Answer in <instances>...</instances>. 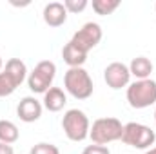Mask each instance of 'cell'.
Wrapping results in <instances>:
<instances>
[{
	"label": "cell",
	"mask_w": 156,
	"mask_h": 154,
	"mask_svg": "<svg viewBox=\"0 0 156 154\" xmlns=\"http://www.w3.org/2000/svg\"><path fill=\"white\" fill-rule=\"evenodd\" d=\"M62 129L71 142H83L89 136V118L80 109H69L62 118Z\"/></svg>",
	"instance_id": "obj_5"
},
{
	"label": "cell",
	"mask_w": 156,
	"mask_h": 154,
	"mask_svg": "<svg viewBox=\"0 0 156 154\" xmlns=\"http://www.w3.org/2000/svg\"><path fill=\"white\" fill-rule=\"evenodd\" d=\"M0 154H15V151H13V147H11V145H7V143H2V142H0Z\"/></svg>",
	"instance_id": "obj_21"
},
{
	"label": "cell",
	"mask_w": 156,
	"mask_h": 154,
	"mask_svg": "<svg viewBox=\"0 0 156 154\" xmlns=\"http://www.w3.org/2000/svg\"><path fill=\"white\" fill-rule=\"evenodd\" d=\"M82 154H111V151L105 145H87Z\"/></svg>",
	"instance_id": "obj_20"
},
{
	"label": "cell",
	"mask_w": 156,
	"mask_h": 154,
	"mask_svg": "<svg viewBox=\"0 0 156 154\" xmlns=\"http://www.w3.org/2000/svg\"><path fill=\"white\" fill-rule=\"evenodd\" d=\"M104 80L111 89H122L127 87L131 82V71L125 64L122 62H113L105 67L104 71Z\"/></svg>",
	"instance_id": "obj_8"
},
{
	"label": "cell",
	"mask_w": 156,
	"mask_h": 154,
	"mask_svg": "<svg viewBox=\"0 0 156 154\" xmlns=\"http://www.w3.org/2000/svg\"><path fill=\"white\" fill-rule=\"evenodd\" d=\"M123 125L118 118H98L89 129V138L94 145H107L111 142L122 140Z\"/></svg>",
	"instance_id": "obj_1"
},
{
	"label": "cell",
	"mask_w": 156,
	"mask_h": 154,
	"mask_svg": "<svg viewBox=\"0 0 156 154\" xmlns=\"http://www.w3.org/2000/svg\"><path fill=\"white\" fill-rule=\"evenodd\" d=\"M154 120H156V111H154Z\"/></svg>",
	"instance_id": "obj_24"
},
{
	"label": "cell",
	"mask_w": 156,
	"mask_h": 154,
	"mask_svg": "<svg viewBox=\"0 0 156 154\" xmlns=\"http://www.w3.org/2000/svg\"><path fill=\"white\" fill-rule=\"evenodd\" d=\"M29 154H60V151H58V147H56V145L42 142V143L33 145V147H31V151H29Z\"/></svg>",
	"instance_id": "obj_18"
},
{
	"label": "cell",
	"mask_w": 156,
	"mask_h": 154,
	"mask_svg": "<svg viewBox=\"0 0 156 154\" xmlns=\"http://www.w3.org/2000/svg\"><path fill=\"white\" fill-rule=\"evenodd\" d=\"M16 87H18V85L13 82V78L9 76L5 71H4V73H0V98L13 94V93L16 91Z\"/></svg>",
	"instance_id": "obj_17"
},
{
	"label": "cell",
	"mask_w": 156,
	"mask_h": 154,
	"mask_svg": "<svg viewBox=\"0 0 156 154\" xmlns=\"http://www.w3.org/2000/svg\"><path fill=\"white\" fill-rule=\"evenodd\" d=\"M62 58L69 67H82L87 60V53L80 51L78 47H75L71 42H67L62 49Z\"/></svg>",
	"instance_id": "obj_12"
},
{
	"label": "cell",
	"mask_w": 156,
	"mask_h": 154,
	"mask_svg": "<svg viewBox=\"0 0 156 154\" xmlns=\"http://www.w3.org/2000/svg\"><path fill=\"white\" fill-rule=\"evenodd\" d=\"M156 134L154 131L144 123H136V121H129L123 125V134H122V142L125 145H131L134 149H151V145H154Z\"/></svg>",
	"instance_id": "obj_6"
},
{
	"label": "cell",
	"mask_w": 156,
	"mask_h": 154,
	"mask_svg": "<svg viewBox=\"0 0 156 154\" xmlns=\"http://www.w3.org/2000/svg\"><path fill=\"white\" fill-rule=\"evenodd\" d=\"M154 7H156V5H154Z\"/></svg>",
	"instance_id": "obj_25"
},
{
	"label": "cell",
	"mask_w": 156,
	"mask_h": 154,
	"mask_svg": "<svg viewBox=\"0 0 156 154\" xmlns=\"http://www.w3.org/2000/svg\"><path fill=\"white\" fill-rule=\"evenodd\" d=\"M89 5L87 0H64V7L67 13H82Z\"/></svg>",
	"instance_id": "obj_19"
},
{
	"label": "cell",
	"mask_w": 156,
	"mask_h": 154,
	"mask_svg": "<svg viewBox=\"0 0 156 154\" xmlns=\"http://www.w3.org/2000/svg\"><path fill=\"white\" fill-rule=\"evenodd\" d=\"M67 20V11L62 2H49L44 7V22L49 27H60Z\"/></svg>",
	"instance_id": "obj_10"
},
{
	"label": "cell",
	"mask_w": 156,
	"mask_h": 154,
	"mask_svg": "<svg viewBox=\"0 0 156 154\" xmlns=\"http://www.w3.org/2000/svg\"><path fill=\"white\" fill-rule=\"evenodd\" d=\"M127 102L133 109H145L156 103L154 80H136L127 85Z\"/></svg>",
	"instance_id": "obj_3"
},
{
	"label": "cell",
	"mask_w": 156,
	"mask_h": 154,
	"mask_svg": "<svg viewBox=\"0 0 156 154\" xmlns=\"http://www.w3.org/2000/svg\"><path fill=\"white\" fill-rule=\"evenodd\" d=\"M2 65H4V62H2V56H0V69H2Z\"/></svg>",
	"instance_id": "obj_23"
},
{
	"label": "cell",
	"mask_w": 156,
	"mask_h": 154,
	"mask_svg": "<svg viewBox=\"0 0 156 154\" xmlns=\"http://www.w3.org/2000/svg\"><path fill=\"white\" fill-rule=\"evenodd\" d=\"M64 87L76 100H87L94 91L93 78L83 67H69L64 76Z\"/></svg>",
	"instance_id": "obj_2"
},
{
	"label": "cell",
	"mask_w": 156,
	"mask_h": 154,
	"mask_svg": "<svg viewBox=\"0 0 156 154\" xmlns=\"http://www.w3.org/2000/svg\"><path fill=\"white\" fill-rule=\"evenodd\" d=\"M129 71H131V76H136L138 80H147L153 73V62L145 56H136L133 58Z\"/></svg>",
	"instance_id": "obj_13"
},
{
	"label": "cell",
	"mask_w": 156,
	"mask_h": 154,
	"mask_svg": "<svg viewBox=\"0 0 156 154\" xmlns=\"http://www.w3.org/2000/svg\"><path fill=\"white\" fill-rule=\"evenodd\" d=\"M42 109H44V105L40 103L35 96H26V98L20 100V103H18V107H16V114H18V118H20L22 121L33 123V121L40 120Z\"/></svg>",
	"instance_id": "obj_9"
},
{
	"label": "cell",
	"mask_w": 156,
	"mask_h": 154,
	"mask_svg": "<svg viewBox=\"0 0 156 154\" xmlns=\"http://www.w3.org/2000/svg\"><path fill=\"white\" fill-rule=\"evenodd\" d=\"M56 76V65L51 60H42L27 76V87L35 94H45L53 87V80Z\"/></svg>",
	"instance_id": "obj_4"
},
{
	"label": "cell",
	"mask_w": 156,
	"mask_h": 154,
	"mask_svg": "<svg viewBox=\"0 0 156 154\" xmlns=\"http://www.w3.org/2000/svg\"><path fill=\"white\" fill-rule=\"evenodd\" d=\"M145 154H156V147H151V149H147V152Z\"/></svg>",
	"instance_id": "obj_22"
},
{
	"label": "cell",
	"mask_w": 156,
	"mask_h": 154,
	"mask_svg": "<svg viewBox=\"0 0 156 154\" xmlns=\"http://www.w3.org/2000/svg\"><path fill=\"white\" fill-rule=\"evenodd\" d=\"M120 7V0H93V9L96 15H111Z\"/></svg>",
	"instance_id": "obj_16"
},
{
	"label": "cell",
	"mask_w": 156,
	"mask_h": 154,
	"mask_svg": "<svg viewBox=\"0 0 156 154\" xmlns=\"http://www.w3.org/2000/svg\"><path fill=\"white\" fill-rule=\"evenodd\" d=\"M102 35H104V33H102L100 24H96V22H87V24H83L76 33L73 35L71 44H73L75 47H78L80 51L89 53L93 47H96V45L100 44Z\"/></svg>",
	"instance_id": "obj_7"
},
{
	"label": "cell",
	"mask_w": 156,
	"mask_h": 154,
	"mask_svg": "<svg viewBox=\"0 0 156 154\" xmlns=\"http://www.w3.org/2000/svg\"><path fill=\"white\" fill-rule=\"evenodd\" d=\"M67 103V96L60 87H51L45 94H44V107L51 113H58L66 107Z\"/></svg>",
	"instance_id": "obj_11"
},
{
	"label": "cell",
	"mask_w": 156,
	"mask_h": 154,
	"mask_svg": "<svg viewBox=\"0 0 156 154\" xmlns=\"http://www.w3.org/2000/svg\"><path fill=\"white\" fill-rule=\"evenodd\" d=\"M9 76L13 78V82L16 85H22V82L27 78V67L20 58H9L5 62V69H4Z\"/></svg>",
	"instance_id": "obj_14"
},
{
	"label": "cell",
	"mask_w": 156,
	"mask_h": 154,
	"mask_svg": "<svg viewBox=\"0 0 156 154\" xmlns=\"http://www.w3.org/2000/svg\"><path fill=\"white\" fill-rule=\"evenodd\" d=\"M18 136H20L18 127H16L13 121H9V120H0V142H2V143L11 145V143H15V142L18 140Z\"/></svg>",
	"instance_id": "obj_15"
}]
</instances>
